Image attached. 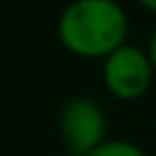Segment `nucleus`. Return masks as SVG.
Listing matches in <instances>:
<instances>
[{"instance_id":"obj_1","label":"nucleus","mask_w":156,"mask_h":156,"mask_svg":"<svg viewBox=\"0 0 156 156\" xmlns=\"http://www.w3.org/2000/svg\"><path fill=\"white\" fill-rule=\"evenodd\" d=\"M56 32L63 49L73 56L105 61L127 44L129 20L115 0H78L61 12Z\"/></svg>"},{"instance_id":"obj_2","label":"nucleus","mask_w":156,"mask_h":156,"mask_svg":"<svg viewBox=\"0 0 156 156\" xmlns=\"http://www.w3.org/2000/svg\"><path fill=\"white\" fill-rule=\"evenodd\" d=\"M58 132L68 156H90L107 141V119L95 100L71 98L58 115Z\"/></svg>"},{"instance_id":"obj_3","label":"nucleus","mask_w":156,"mask_h":156,"mask_svg":"<svg viewBox=\"0 0 156 156\" xmlns=\"http://www.w3.org/2000/svg\"><path fill=\"white\" fill-rule=\"evenodd\" d=\"M154 76H156V71H154L149 54L132 44H124L122 49H117L115 54H110L102 61L105 88L117 100H124V102L139 100L151 88Z\"/></svg>"},{"instance_id":"obj_4","label":"nucleus","mask_w":156,"mask_h":156,"mask_svg":"<svg viewBox=\"0 0 156 156\" xmlns=\"http://www.w3.org/2000/svg\"><path fill=\"white\" fill-rule=\"evenodd\" d=\"M90 156H146L136 144L127 139H107L100 149H95Z\"/></svg>"},{"instance_id":"obj_5","label":"nucleus","mask_w":156,"mask_h":156,"mask_svg":"<svg viewBox=\"0 0 156 156\" xmlns=\"http://www.w3.org/2000/svg\"><path fill=\"white\" fill-rule=\"evenodd\" d=\"M146 54H149V58H151V63H154V71H156V29H154V34H151V39H149Z\"/></svg>"},{"instance_id":"obj_6","label":"nucleus","mask_w":156,"mask_h":156,"mask_svg":"<svg viewBox=\"0 0 156 156\" xmlns=\"http://www.w3.org/2000/svg\"><path fill=\"white\" fill-rule=\"evenodd\" d=\"M141 7L149 12H156V0H141Z\"/></svg>"}]
</instances>
